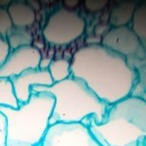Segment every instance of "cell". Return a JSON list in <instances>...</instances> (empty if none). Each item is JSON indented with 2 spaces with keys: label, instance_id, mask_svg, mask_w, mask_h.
Instances as JSON below:
<instances>
[{
  "label": "cell",
  "instance_id": "cell-1",
  "mask_svg": "<svg viewBox=\"0 0 146 146\" xmlns=\"http://www.w3.org/2000/svg\"><path fill=\"white\" fill-rule=\"evenodd\" d=\"M71 76L81 80L108 105L129 97L137 81L127 59L101 44L79 48L70 60Z\"/></svg>",
  "mask_w": 146,
  "mask_h": 146
},
{
  "label": "cell",
  "instance_id": "cell-2",
  "mask_svg": "<svg viewBox=\"0 0 146 146\" xmlns=\"http://www.w3.org/2000/svg\"><path fill=\"white\" fill-rule=\"evenodd\" d=\"M32 92H45L54 98L50 125L84 123L91 118L101 123L109 108L84 81L73 76L50 86H33Z\"/></svg>",
  "mask_w": 146,
  "mask_h": 146
},
{
  "label": "cell",
  "instance_id": "cell-3",
  "mask_svg": "<svg viewBox=\"0 0 146 146\" xmlns=\"http://www.w3.org/2000/svg\"><path fill=\"white\" fill-rule=\"evenodd\" d=\"M86 125L103 146H129L146 139V101L130 95L109 105L103 122L93 118Z\"/></svg>",
  "mask_w": 146,
  "mask_h": 146
},
{
  "label": "cell",
  "instance_id": "cell-4",
  "mask_svg": "<svg viewBox=\"0 0 146 146\" xmlns=\"http://www.w3.org/2000/svg\"><path fill=\"white\" fill-rule=\"evenodd\" d=\"M54 98L45 92H32L18 108L0 106L7 119V146H39L50 124Z\"/></svg>",
  "mask_w": 146,
  "mask_h": 146
},
{
  "label": "cell",
  "instance_id": "cell-5",
  "mask_svg": "<svg viewBox=\"0 0 146 146\" xmlns=\"http://www.w3.org/2000/svg\"><path fill=\"white\" fill-rule=\"evenodd\" d=\"M86 30L85 19L74 9L61 8L48 18L43 37L53 45H67L80 38Z\"/></svg>",
  "mask_w": 146,
  "mask_h": 146
},
{
  "label": "cell",
  "instance_id": "cell-6",
  "mask_svg": "<svg viewBox=\"0 0 146 146\" xmlns=\"http://www.w3.org/2000/svg\"><path fill=\"white\" fill-rule=\"evenodd\" d=\"M39 146H103L83 123L50 125Z\"/></svg>",
  "mask_w": 146,
  "mask_h": 146
},
{
  "label": "cell",
  "instance_id": "cell-7",
  "mask_svg": "<svg viewBox=\"0 0 146 146\" xmlns=\"http://www.w3.org/2000/svg\"><path fill=\"white\" fill-rule=\"evenodd\" d=\"M41 59L39 50L32 44L10 50L0 66V79L10 80L27 70L37 69Z\"/></svg>",
  "mask_w": 146,
  "mask_h": 146
},
{
  "label": "cell",
  "instance_id": "cell-8",
  "mask_svg": "<svg viewBox=\"0 0 146 146\" xmlns=\"http://www.w3.org/2000/svg\"><path fill=\"white\" fill-rule=\"evenodd\" d=\"M101 44L127 60L136 57L143 49L141 39L128 26L110 29L103 38Z\"/></svg>",
  "mask_w": 146,
  "mask_h": 146
},
{
  "label": "cell",
  "instance_id": "cell-9",
  "mask_svg": "<svg viewBox=\"0 0 146 146\" xmlns=\"http://www.w3.org/2000/svg\"><path fill=\"white\" fill-rule=\"evenodd\" d=\"M9 80L19 104H25L29 100L33 86H50L54 84L49 70L39 68L27 70Z\"/></svg>",
  "mask_w": 146,
  "mask_h": 146
},
{
  "label": "cell",
  "instance_id": "cell-10",
  "mask_svg": "<svg viewBox=\"0 0 146 146\" xmlns=\"http://www.w3.org/2000/svg\"><path fill=\"white\" fill-rule=\"evenodd\" d=\"M7 10L14 27L27 28L36 21L35 10L27 2L11 1Z\"/></svg>",
  "mask_w": 146,
  "mask_h": 146
},
{
  "label": "cell",
  "instance_id": "cell-11",
  "mask_svg": "<svg viewBox=\"0 0 146 146\" xmlns=\"http://www.w3.org/2000/svg\"><path fill=\"white\" fill-rule=\"evenodd\" d=\"M136 8L137 5H135V3H132L131 4L126 3L123 5L115 7L111 12L110 19V23L115 27L127 26L129 21L133 20Z\"/></svg>",
  "mask_w": 146,
  "mask_h": 146
},
{
  "label": "cell",
  "instance_id": "cell-12",
  "mask_svg": "<svg viewBox=\"0 0 146 146\" xmlns=\"http://www.w3.org/2000/svg\"><path fill=\"white\" fill-rule=\"evenodd\" d=\"M6 41L10 50H13L22 46L31 45L32 34L27 28H18L13 27L7 36Z\"/></svg>",
  "mask_w": 146,
  "mask_h": 146
},
{
  "label": "cell",
  "instance_id": "cell-13",
  "mask_svg": "<svg viewBox=\"0 0 146 146\" xmlns=\"http://www.w3.org/2000/svg\"><path fill=\"white\" fill-rule=\"evenodd\" d=\"M70 61L60 58L52 60L48 70L50 74L51 79L54 83L61 82L71 76Z\"/></svg>",
  "mask_w": 146,
  "mask_h": 146
},
{
  "label": "cell",
  "instance_id": "cell-14",
  "mask_svg": "<svg viewBox=\"0 0 146 146\" xmlns=\"http://www.w3.org/2000/svg\"><path fill=\"white\" fill-rule=\"evenodd\" d=\"M133 30L142 42H146V4L138 6L133 18Z\"/></svg>",
  "mask_w": 146,
  "mask_h": 146
},
{
  "label": "cell",
  "instance_id": "cell-15",
  "mask_svg": "<svg viewBox=\"0 0 146 146\" xmlns=\"http://www.w3.org/2000/svg\"><path fill=\"white\" fill-rule=\"evenodd\" d=\"M0 106L18 108L19 104L14 95L9 80L0 79Z\"/></svg>",
  "mask_w": 146,
  "mask_h": 146
},
{
  "label": "cell",
  "instance_id": "cell-16",
  "mask_svg": "<svg viewBox=\"0 0 146 146\" xmlns=\"http://www.w3.org/2000/svg\"><path fill=\"white\" fill-rule=\"evenodd\" d=\"M12 28L13 25L7 8L0 7V37L6 39Z\"/></svg>",
  "mask_w": 146,
  "mask_h": 146
},
{
  "label": "cell",
  "instance_id": "cell-17",
  "mask_svg": "<svg viewBox=\"0 0 146 146\" xmlns=\"http://www.w3.org/2000/svg\"><path fill=\"white\" fill-rule=\"evenodd\" d=\"M0 146H7V119L0 112Z\"/></svg>",
  "mask_w": 146,
  "mask_h": 146
},
{
  "label": "cell",
  "instance_id": "cell-18",
  "mask_svg": "<svg viewBox=\"0 0 146 146\" xmlns=\"http://www.w3.org/2000/svg\"><path fill=\"white\" fill-rule=\"evenodd\" d=\"M142 44H143V49L141 52L136 57L131 60H127L132 67L135 64H140V63L146 64V42H142Z\"/></svg>",
  "mask_w": 146,
  "mask_h": 146
},
{
  "label": "cell",
  "instance_id": "cell-19",
  "mask_svg": "<svg viewBox=\"0 0 146 146\" xmlns=\"http://www.w3.org/2000/svg\"><path fill=\"white\" fill-rule=\"evenodd\" d=\"M9 51H10V49L6 39L0 37V66L5 60L7 56L9 55Z\"/></svg>",
  "mask_w": 146,
  "mask_h": 146
},
{
  "label": "cell",
  "instance_id": "cell-20",
  "mask_svg": "<svg viewBox=\"0 0 146 146\" xmlns=\"http://www.w3.org/2000/svg\"><path fill=\"white\" fill-rule=\"evenodd\" d=\"M52 62L51 58H42L40 62H39V69H43V70H48L50 63Z\"/></svg>",
  "mask_w": 146,
  "mask_h": 146
},
{
  "label": "cell",
  "instance_id": "cell-21",
  "mask_svg": "<svg viewBox=\"0 0 146 146\" xmlns=\"http://www.w3.org/2000/svg\"><path fill=\"white\" fill-rule=\"evenodd\" d=\"M129 146H146V139L144 140H141V141H139L138 143H135V144H133Z\"/></svg>",
  "mask_w": 146,
  "mask_h": 146
}]
</instances>
